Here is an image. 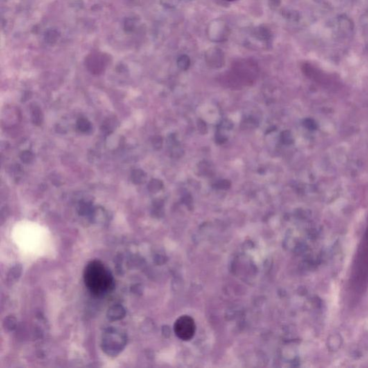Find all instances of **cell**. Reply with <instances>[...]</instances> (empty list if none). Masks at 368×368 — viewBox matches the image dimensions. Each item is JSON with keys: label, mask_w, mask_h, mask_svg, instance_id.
<instances>
[{"label": "cell", "mask_w": 368, "mask_h": 368, "mask_svg": "<svg viewBox=\"0 0 368 368\" xmlns=\"http://www.w3.org/2000/svg\"><path fill=\"white\" fill-rule=\"evenodd\" d=\"M162 138L158 137L156 138L155 141H154V145L156 147V148H160L161 146H162Z\"/></svg>", "instance_id": "d6986e66"}, {"label": "cell", "mask_w": 368, "mask_h": 368, "mask_svg": "<svg viewBox=\"0 0 368 368\" xmlns=\"http://www.w3.org/2000/svg\"><path fill=\"white\" fill-rule=\"evenodd\" d=\"M197 128H198L199 133L202 134H206L207 133V125H206L204 120L199 119L198 121H197Z\"/></svg>", "instance_id": "9a60e30c"}, {"label": "cell", "mask_w": 368, "mask_h": 368, "mask_svg": "<svg viewBox=\"0 0 368 368\" xmlns=\"http://www.w3.org/2000/svg\"><path fill=\"white\" fill-rule=\"evenodd\" d=\"M79 128L82 131H87L89 129V124L87 120H81L80 123L78 124Z\"/></svg>", "instance_id": "e0dca14e"}, {"label": "cell", "mask_w": 368, "mask_h": 368, "mask_svg": "<svg viewBox=\"0 0 368 368\" xmlns=\"http://www.w3.org/2000/svg\"><path fill=\"white\" fill-rule=\"evenodd\" d=\"M177 65L181 70L186 71L191 65V61H190L189 57L186 55H181L178 59Z\"/></svg>", "instance_id": "ba28073f"}, {"label": "cell", "mask_w": 368, "mask_h": 368, "mask_svg": "<svg viewBox=\"0 0 368 368\" xmlns=\"http://www.w3.org/2000/svg\"><path fill=\"white\" fill-rule=\"evenodd\" d=\"M224 1H227V2H235V1H237V0H224Z\"/></svg>", "instance_id": "ffe728a7"}, {"label": "cell", "mask_w": 368, "mask_h": 368, "mask_svg": "<svg viewBox=\"0 0 368 368\" xmlns=\"http://www.w3.org/2000/svg\"><path fill=\"white\" fill-rule=\"evenodd\" d=\"M281 140L283 144H290L292 143V134L288 131H284L281 133Z\"/></svg>", "instance_id": "5bb4252c"}, {"label": "cell", "mask_w": 368, "mask_h": 368, "mask_svg": "<svg viewBox=\"0 0 368 368\" xmlns=\"http://www.w3.org/2000/svg\"><path fill=\"white\" fill-rule=\"evenodd\" d=\"M125 311L123 306H114L111 308L108 312V318L111 320H118L124 317Z\"/></svg>", "instance_id": "52a82bcc"}, {"label": "cell", "mask_w": 368, "mask_h": 368, "mask_svg": "<svg viewBox=\"0 0 368 368\" xmlns=\"http://www.w3.org/2000/svg\"><path fill=\"white\" fill-rule=\"evenodd\" d=\"M215 141H216L217 143H219V144H222V143H225V142L227 141V138L226 137L224 134H222L220 130H218L217 133L215 134Z\"/></svg>", "instance_id": "2e32d148"}, {"label": "cell", "mask_w": 368, "mask_h": 368, "mask_svg": "<svg viewBox=\"0 0 368 368\" xmlns=\"http://www.w3.org/2000/svg\"><path fill=\"white\" fill-rule=\"evenodd\" d=\"M163 187V182L159 179H152L148 184V189L153 193L159 191L160 190L162 189Z\"/></svg>", "instance_id": "9c48e42d"}, {"label": "cell", "mask_w": 368, "mask_h": 368, "mask_svg": "<svg viewBox=\"0 0 368 368\" xmlns=\"http://www.w3.org/2000/svg\"><path fill=\"white\" fill-rule=\"evenodd\" d=\"M199 170L202 175L206 176L211 174L212 169H211V166H210L209 163L205 162L201 163L199 165Z\"/></svg>", "instance_id": "8fae6325"}, {"label": "cell", "mask_w": 368, "mask_h": 368, "mask_svg": "<svg viewBox=\"0 0 368 368\" xmlns=\"http://www.w3.org/2000/svg\"><path fill=\"white\" fill-rule=\"evenodd\" d=\"M209 35L211 40L216 42L226 40L228 35L227 25L222 21H215L209 26Z\"/></svg>", "instance_id": "5b68a950"}, {"label": "cell", "mask_w": 368, "mask_h": 368, "mask_svg": "<svg viewBox=\"0 0 368 368\" xmlns=\"http://www.w3.org/2000/svg\"><path fill=\"white\" fill-rule=\"evenodd\" d=\"M132 177H133L134 181H135L136 184H138L143 183L145 180V178H146L145 173L144 172L142 171L141 170H135L134 176H132Z\"/></svg>", "instance_id": "4fadbf2b"}, {"label": "cell", "mask_w": 368, "mask_h": 368, "mask_svg": "<svg viewBox=\"0 0 368 368\" xmlns=\"http://www.w3.org/2000/svg\"><path fill=\"white\" fill-rule=\"evenodd\" d=\"M84 280L88 290L96 296L107 294L114 286L112 273L99 260H91L87 264L84 269Z\"/></svg>", "instance_id": "6da1fadb"}, {"label": "cell", "mask_w": 368, "mask_h": 368, "mask_svg": "<svg viewBox=\"0 0 368 368\" xmlns=\"http://www.w3.org/2000/svg\"><path fill=\"white\" fill-rule=\"evenodd\" d=\"M206 62L211 67L220 68L224 64L223 53L219 48H211L206 55Z\"/></svg>", "instance_id": "8992f818"}, {"label": "cell", "mask_w": 368, "mask_h": 368, "mask_svg": "<svg viewBox=\"0 0 368 368\" xmlns=\"http://www.w3.org/2000/svg\"><path fill=\"white\" fill-rule=\"evenodd\" d=\"M125 341L126 338L123 334L115 330H109L104 337L103 350L109 355H116L125 346Z\"/></svg>", "instance_id": "3957f363"}, {"label": "cell", "mask_w": 368, "mask_h": 368, "mask_svg": "<svg viewBox=\"0 0 368 368\" xmlns=\"http://www.w3.org/2000/svg\"><path fill=\"white\" fill-rule=\"evenodd\" d=\"M231 182L228 180H220L213 185V187L220 190H227L231 187Z\"/></svg>", "instance_id": "30bf717a"}, {"label": "cell", "mask_w": 368, "mask_h": 368, "mask_svg": "<svg viewBox=\"0 0 368 368\" xmlns=\"http://www.w3.org/2000/svg\"><path fill=\"white\" fill-rule=\"evenodd\" d=\"M258 125V121L253 118H248L244 120L242 123V126L244 127V129H253L257 127Z\"/></svg>", "instance_id": "7c38bea8"}, {"label": "cell", "mask_w": 368, "mask_h": 368, "mask_svg": "<svg viewBox=\"0 0 368 368\" xmlns=\"http://www.w3.org/2000/svg\"><path fill=\"white\" fill-rule=\"evenodd\" d=\"M220 126L221 127H223V128L229 129V130H230L231 127H233V123L229 121V120H224V121L222 122V123L221 124Z\"/></svg>", "instance_id": "ac0fdd59"}, {"label": "cell", "mask_w": 368, "mask_h": 368, "mask_svg": "<svg viewBox=\"0 0 368 368\" xmlns=\"http://www.w3.org/2000/svg\"><path fill=\"white\" fill-rule=\"evenodd\" d=\"M174 332L181 340H191L196 332V324L193 318L184 315L177 319L174 324Z\"/></svg>", "instance_id": "277c9868"}, {"label": "cell", "mask_w": 368, "mask_h": 368, "mask_svg": "<svg viewBox=\"0 0 368 368\" xmlns=\"http://www.w3.org/2000/svg\"><path fill=\"white\" fill-rule=\"evenodd\" d=\"M352 288L357 294L365 290L368 285V228L357 250L351 277Z\"/></svg>", "instance_id": "7a4b0ae2"}]
</instances>
